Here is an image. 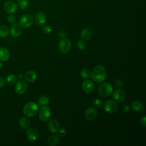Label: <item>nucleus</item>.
Listing matches in <instances>:
<instances>
[{
	"mask_svg": "<svg viewBox=\"0 0 146 146\" xmlns=\"http://www.w3.org/2000/svg\"><path fill=\"white\" fill-rule=\"evenodd\" d=\"M39 111L38 104L34 102L27 103L23 107V114L27 117H33L36 115Z\"/></svg>",
	"mask_w": 146,
	"mask_h": 146,
	"instance_id": "nucleus-2",
	"label": "nucleus"
},
{
	"mask_svg": "<svg viewBox=\"0 0 146 146\" xmlns=\"http://www.w3.org/2000/svg\"><path fill=\"white\" fill-rule=\"evenodd\" d=\"M37 74L34 71H29L24 75V78L28 82H34L37 79Z\"/></svg>",
	"mask_w": 146,
	"mask_h": 146,
	"instance_id": "nucleus-17",
	"label": "nucleus"
},
{
	"mask_svg": "<svg viewBox=\"0 0 146 146\" xmlns=\"http://www.w3.org/2000/svg\"><path fill=\"white\" fill-rule=\"evenodd\" d=\"M58 48L60 52L63 53H67L70 51L71 48V41L67 38H62L59 41Z\"/></svg>",
	"mask_w": 146,
	"mask_h": 146,
	"instance_id": "nucleus-8",
	"label": "nucleus"
},
{
	"mask_svg": "<svg viewBox=\"0 0 146 146\" xmlns=\"http://www.w3.org/2000/svg\"><path fill=\"white\" fill-rule=\"evenodd\" d=\"M98 115L97 111L92 107L88 108L84 112V117L87 120H94Z\"/></svg>",
	"mask_w": 146,
	"mask_h": 146,
	"instance_id": "nucleus-15",
	"label": "nucleus"
},
{
	"mask_svg": "<svg viewBox=\"0 0 146 146\" xmlns=\"http://www.w3.org/2000/svg\"><path fill=\"white\" fill-rule=\"evenodd\" d=\"M26 135L30 141H35L37 140L39 137V131L35 127L27 128L26 131Z\"/></svg>",
	"mask_w": 146,
	"mask_h": 146,
	"instance_id": "nucleus-7",
	"label": "nucleus"
},
{
	"mask_svg": "<svg viewBox=\"0 0 146 146\" xmlns=\"http://www.w3.org/2000/svg\"><path fill=\"white\" fill-rule=\"evenodd\" d=\"M3 8L7 13L9 14H14L17 11L18 6L15 2L9 1L4 3Z\"/></svg>",
	"mask_w": 146,
	"mask_h": 146,
	"instance_id": "nucleus-9",
	"label": "nucleus"
},
{
	"mask_svg": "<svg viewBox=\"0 0 146 146\" xmlns=\"http://www.w3.org/2000/svg\"><path fill=\"white\" fill-rule=\"evenodd\" d=\"M60 141V137L57 135H50L48 139H47V143L50 145L51 146H55L58 144V143Z\"/></svg>",
	"mask_w": 146,
	"mask_h": 146,
	"instance_id": "nucleus-20",
	"label": "nucleus"
},
{
	"mask_svg": "<svg viewBox=\"0 0 146 146\" xmlns=\"http://www.w3.org/2000/svg\"><path fill=\"white\" fill-rule=\"evenodd\" d=\"M91 31L89 29H84L80 33V38L84 40H89L91 38Z\"/></svg>",
	"mask_w": 146,
	"mask_h": 146,
	"instance_id": "nucleus-22",
	"label": "nucleus"
},
{
	"mask_svg": "<svg viewBox=\"0 0 146 146\" xmlns=\"http://www.w3.org/2000/svg\"><path fill=\"white\" fill-rule=\"evenodd\" d=\"M10 31L8 27L5 25L0 26V37L1 38H6L9 34Z\"/></svg>",
	"mask_w": 146,
	"mask_h": 146,
	"instance_id": "nucleus-23",
	"label": "nucleus"
},
{
	"mask_svg": "<svg viewBox=\"0 0 146 146\" xmlns=\"http://www.w3.org/2000/svg\"><path fill=\"white\" fill-rule=\"evenodd\" d=\"M52 31V28L50 25H47L44 26L43 27V31L44 32V33L46 34H49L51 33Z\"/></svg>",
	"mask_w": 146,
	"mask_h": 146,
	"instance_id": "nucleus-29",
	"label": "nucleus"
},
{
	"mask_svg": "<svg viewBox=\"0 0 146 146\" xmlns=\"http://www.w3.org/2000/svg\"><path fill=\"white\" fill-rule=\"evenodd\" d=\"M140 125L143 127H146V117L145 116L141 118L140 120Z\"/></svg>",
	"mask_w": 146,
	"mask_h": 146,
	"instance_id": "nucleus-33",
	"label": "nucleus"
},
{
	"mask_svg": "<svg viewBox=\"0 0 146 146\" xmlns=\"http://www.w3.org/2000/svg\"><path fill=\"white\" fill-rule=\"evenodd\" d=\"M39 117L42 121H47L51 116V109L47 106H42L39 109Z\"/></svg>",
	"mask_w": 146,
	"mask_h": 146,
	"instance_id": "nucleus-6",
	"label": "nucleus"
},
{
	"mask_svg": "<svg viewBox=\"0 0 146 146\" xmlns=\"http://www.w3.org/2000/svg\"><path fill=\"white\" fill-rule=\"evenodd\" d=\"M13 1H14V2H15V3H16V2H18L19 1V0H13Z\"/></svg>",
	"mask_w": 146,
	"mask_h": 146,
	"instance_id": "nucleus-37",
	"label": "nucleus"
},
{
	"mask_svg": "<svg viewBox=\"0 0 146 146\" xmlns=\"http://www.w3.org/2000/svg\"><path fill=\"white\" fill-rule=\"evenodd\" d=\"M19 125L23 129H27L30 125V120L26 117H22L19 120Z\"/></svg>",
	"mask_w": 146,
	"mask_h": 146,
	"instance_id": "nucleus-21",
	"label": "nucleus"
},
{
	"mask_svg": "<svg viewBox=\"0 0 146 146\" xmlns=\"http://www.w3.org/2000/svg\"><path fill=\"white\" fill-rule=\"evenodd\" d=\"M10 58V52L6 47L0 48V61L6 62Z\"/></svg>",
	"mask_w": 146,
	"mask_h": 146,
	"instance_id": "nucleus-19",
	"label": "nucleus"
},
{
	"mask_svg": "<svg viewBox=\"0 0 146 146\" xmlns=\"http://www.w3.org/2000/svg\"><path fill=\"white\" fill-rule=\"evenodd\" d=\"M49 103V98L46 96H41L38 99V103L39 105L46 106Z\"/></svg>",
	"mask_w": 146,
	"mask_h": 146,
	"instance_id": "nucleus-25",
	"label": "nucleus"
},
{
	"mask_svg": "<svg viewBox=\"0 0 146 146\" xmlns=\"http://www.w3.org/2000/svg\"><path fill=\"white\" fill-rule=\"evenodd\" d=\"M92 104L95 107L99 108L102 106V101L100 99H95L92 102Z\"/></svg>",
	"mask_w": 146,
	"mask_h": 146,
	"instance_id": "nucleus-30",
	"label": "nucleus"
},
{
	"mask_svg": "<svg viewBox=\"0 0 146 146\" xmlns=\"http://www.w3.org/2000/svg\"><path fill=\"white\" fill-rule=\"evenodd\" d=\"M77 47L81 51H84L87 47V44L86 40L83 39H80L77 42Z\"/></svg>",
	"mask_w": 146,
	"mask_h": 146,
	"instance_id": "nucleus-26",
	"label": "nucleus"
},
{
	"mask_svg": "<svg viewBox=\"0 0 146 146\" xmlns=\"http://www.w3.org/2000/svg\"><path fill=\"white\" fill-rule=\"evenodd\" d=\"M118 104L116 101L108 100L105 102L104 104V108L106 112L108 113H113L118 110Z\"/></svg>",
	"mask_w": 146,
	"mask_h": 146,
	"instance_id": "nucleus-5",
	"label": "nucleus"
},
{
	"mask_svg": "<svg viewBox=\"0 0 146 146\" xmlns=\"http://www.w3.org/2000/svg\"><path fill=\"white\" fill-rule=\"evenodd\" d=\"M90 78L95 82H103L106 78V70L105 68L101 65L96 66L91 72Z\"/></svg>",
	"mask_w": 146,
	"mask_h": 146,
	"instance_id": "nucleus-1",
	"label": "nucleus"
},
{
	"mask_svg": "<svg viewBox=\"0 0 146 146\" xmlns=\"http://www.w3.org/2000/svg\"><path fill=\"white\" fill-rule=\"evenodd\" d=\"M58 133V135L60 137H64L66 134H67V131L65 128H59V130L57 132Z\"/></svg>",
	"mask_w": 146,
	"mask_h": 146,
	"instance_id": "nucleus-31",
	"label": "nucleus"
},
{
	"mask_svg": "<svg viewBox=\"0 0 146 146\" xmlns=\"http://www.w3.org/2000/svg\"><path fill=\"white\" fill-rule=\"evenodd\" d=\"M7 20L9 22H10L11 23H13L15 22L16 18H15V17L14 15H13V14H10L9 15H8L7 17Z\"/></svg>",
	"mask_w": 146,
	"mask_h": 146,
	"instance_id": "nucleus-32",
	"label": "nucleus"
},
{
	"mask_svg": "<svg viewBox=\"0 0 146 146\" xmlns=\"http://www.w3.org/2000/svg\"><path fill=\"white\" fill-rule=\"evenodd\" d=\"M131 108L136 112H141L144 110V104L140 101L134 100L131 104Z\"/></svg>",
	"mask_w": 146,
	"mask_h": 146,
	"instance_id": "nucleus-18",
	"label": "nucleus"
},
{
	"mask_svg": "<svg viewBox=\"0 0 146 146\" xmlns=\"http://www.w3.org/2000/svg\"><path fill=\"white\" fill-rule=\"evenodd\" d=\"M18 79V77L14 74H10L7 76L6 80L8 84H15Z\"/></svg>",
	"mask_w": 146,
	"mask_h": 146,
	"instance_id": "nucleus-28",
	"label": "nucleus"
},
{
	"mask_svg": "<svg viewBox=\"0 0 146 146\" xmlns=\"http://www.w3.org/2000/svg\"><path fill=\"white\" fill-rule=\"evenodd\" d=\"M113 88L112 84L109 83L104 82L101 83L98 88V92L99 95L103 97L108 96L113 92Z\"/></svg>",
	"mask_w": 146,
	"mask_h": 146,
	"instance_id": "nucleus-3",
	"label": "nucleus"
},
{
	"mask_svg": "<svg viewBox=\"0 0 146 146\" xmlns=\"http://www.w3.org/2000/svg\"><path fill=\"white\" fill-rule=\"evenodd\" d=\"M130 110V107L128 104H124L122 107V111L124 112H128Z\"/></svg>",
	"mask_w": 146,
	"mask_h": 146,
	"instance_id": "nucleus-34",
	"label": "nucleus"
},
{
	"mask_svg": "<svg viewBox=\"0 0 146 146\" xmlns=\"http://www.w3.org/2000/svg\"><path fill=\"white\" fill-rule=\"evenodd\" d=\"M91 71L88 68H83L80 71V76L84 79H87L91 77Z\"/></svg>",
	"mask_w": 146,
	"mask_h": 146,
	"instance_id": "nucleus-24",
	"label": "nucleus"
},
{
	"mask_svg": "<svg viewBox=\"0 0 146 146\" xmlns=\"http://www.w3.org/2000/svg\"><path fill=\"white\" fill-rule=\"evenodd\" d=\"M34 21L35 23L39 26H42L44 25L46 22V14L42 11L38 12L35 15Z\"/></svg>",
	"mask_w": 146,
	"mask_h": 146,
	"instance_id": "nucleus-11",
	"label": "nucleus"
},
{
	"mask_svg": "<svg viewBox=\"0 0 146 146\" xmlns=\"http://www.w3.org/2000/svg\"><path fill=\"white\" fill-rule=\"evenodd\" d=\"M82 88L85 93L90 94L92 92L94 89V84L90 80H86L83 82Z\"/></svg>",
	"mask_w": 146,
	"mask_h": 146,
	"instance_id": "nucleus-14",
	"label": "nucleus"
},
{
	"mask_svg": "<svg viewBox=\"0 0 146 146\" xmlns=\"http://www.w3.org/2000/svg\"><path fill=\"white\" fill-rule=\"evenodd\" d=\"M10 32L11 35L14 38L19 37L22 33L21 27L18 23H13V24L11 26Z\"/></svg>",
	"mask_w": 146,
	"mask_h": 146,
	"instance_id": "nucleus-13",
	"label": "nucleus"
},
{
	"mask_svg": "<svg viewBox=\"0 0 146 146\" xmlns=\"http://www.w3.org/2000/svg\"><path fill=\"white\" fill-rule=\"evenodd\" d=\"M34 18L30 14H25L21 17L19 20V25L24 29L30 27L34 23Z\"/></svg>",
	"mask_w": 146,
	"mask_h": 146,
	"instance_id": "nucleus-4",
	"label": "nucleus"
},
{
	"mask_svg": "<svg viewBox=\"0 0 146 146\" xmlns=\"http://www.w3.org/2000/svg\"><path fill=\"white\" fill-rule=\"evenodd\" d=\"M27 89V83L23 80H20L17 82L15 86V91L18 94H24Z\"/></svg>",
	"mask_w": 146,
	"mask_h": 146,
	"instance_id": "nucleus-10",
	"label": "nucleus"
},
{
	"mask_svg": "<svg viewBox=\"0 0 146 146\" xmlns=\"http://www.w3.org/2000/svg\"><path fill=\"white\" fill-rule=\"evenodd\" d=\"M47 128L51 133H56L59 129V124L56 120L52 119L48 122Z\"/></svg>",
	"mask_w": 146,
	"mask_h": 146,
	"instance_id": "nucleus-16",
	"label": "nucleus"
},
{
	"mask_svg": "<svg viewBox=\"0 0 146 146\" xmlns=\"http://www.w3.org/2000/svg\"><path fill=\"white\" fill-rule=\"evenodd\" d=\"M18 77L19 79H21V78H22V74H19Z\"/></svg>",
	"mask_w": 146,
	"mask_h": 146,
	"instance_id": "nucleus-36",
	"label": "nucleus"
},
{
	"mask_svg": "<svg viewBox=\"0 0 146 146\" xmlns=\"http://www.w3.org/2000/svg\"><path fill=\"white\" fill-rule=\"evenodd\" d=\"M2 63L0 62V68L2 67Z\"/></svg>",
	"mask_w": 146,
	"mask_h": 146,
	"instance_id": "nucleus-38",
	"label": "nucleus"
},
{
	"mask_svg": "<svg viewBox=\"0 0 146 146\" xmlns=\"http://www.w3.org/2000/svg\"><path fill=\"white\" fill-rule=\"evenodd\" d=\"M5 83L6 82L5 79L2 76H0V88L4 87V86L5 85Z\"/></svg>",
	"mask_w": 146,
	"mask_h": 146,
	"instance_id": "nucleus-35",
	"label": "nucleus"
},
{
	"mask_svg": "<svg viewBox=\"0 0 146 146\" xmlns=\"http://www.w3.org/2000/svg\"><path fill=\"white\" fill-rule=\"evenodd\" d=\"M113 98L116 102L121 103L124 102L125 99V94L123 90L117 89L113 92Z\"/></svg>",
	"mask_w": 146,
	"mask_h": 146,
	"instance_id": "nucleus-12",
	"label": "nucleus"
},
{
	"mask_svg": "<svg viewBox=\"0 0 146 146\" xmlns=\"http://www.w3.org/2000/svg\"><path fill=\"white\" fill-rule=\"evenodd\" d=\"M18 6L22 10H25L28 8L29 6V1L28 0H19V1L18 2Z\"/></svg>",
	"mask_w": 146,
	"mask_h": 146,
	"instance_id": "nucleus-27",
	"label": "nucleus"
}]
</instances>
